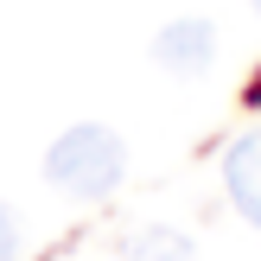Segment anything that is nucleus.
<instances>
[{
  "mask_svg": "<svg viewBox=\"0 0 261 261\" xmlns=\"http://www.w3.org/2000/svg\"><path fill=\"white\" fill-rule=\"evenodd\" d=\"M127 178V140L109 121H70L45 147V185L70 204H102Z\"/></svg>",
  "mask_w": 261,
  "mask_h": 261,
  "instance_id": "f257e3e1",
  "label": "nucleus"
},
{
  "mask_svg": "<svg viewBox=\"0 0 261 261\" xmlns=\"http://www.w3.org/2000/svg\"><path fill=\"white\" fill-rule=\"evenodd\" d=\"M217 45H223V38H217V25L204 19V13H178V19H166L160 32H153V64H160L166 76H204L217 64Z\"/></svg>",
  "mask_w": 261,
  "mask_h": 261,
  "instance_id": "f03ea898",
  "label": "nucleus"
},
{
  "mask_svg": "<svg viewBox=\"0 0 261 261\" xmlns=\"http://www.w3.org/2000/svg\"><path fill=\"white\" fill-rule=\"evenodd\" d=\"M217 172H223V198H229V211H236L249 229H261V121L242 127V134L223 147Z\"/></svg>",
  "mask_w": 261,
  "mask_h": 261,
  "instance_id": "7ed1b4c3",
  "label": "nucleus"
},
{
  "mask_svg": "<svg viewBox=\"0 0 261 261\" xmlns=\"http://www.w3.org/2000/svg\"><path fill=\"white\" fill-rule=\"evenodd\" d=\"M115 261H204V255H198V242H191L185 229L147 223V229H134V236L115 249Z\"/></svg>",
  "mask_w": 261,
  "mask_h": 261,
  "instance_id": "20e7f679",
  "label": "nucleus"
},
{
  "mask_svg": "<svg viewBox=\"0 0 261 261\" xmlns=\"http://www.w3.org/2000/svg\"><path fill=\"white\" fill-rule=\"evenodd\" d=\"M19 249H25V223H19V211L0 198V261H19Z\"/></svg>",
  "mask_w": 261,
  "mask_h": 261,
  "instance_id": "39448f33",
  "label": "nucleus"
},
{
  "mask_svg": "<svg viewBox=\"0 0 261 261\" xmlns=\"http://www.w3.org/2000/svg\"><path fill=\"white\" fill-rule=\"evenodd\" d=\"M249 7H255V13H261V0H249Z\"/></svg>",
  "mask_w": 261,
  "mask_h": 261,
  "instance_id": "423d86ee",
  "label": "nucleus"
}]
</instances>
